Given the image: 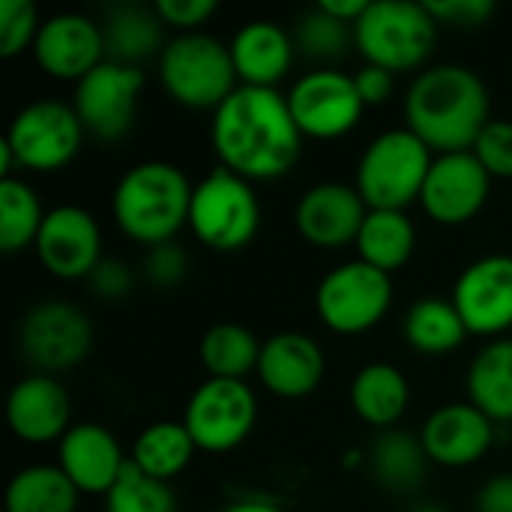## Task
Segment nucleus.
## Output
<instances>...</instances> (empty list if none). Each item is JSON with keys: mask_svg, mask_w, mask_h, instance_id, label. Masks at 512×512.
<instances>
[{"mask_svg": "<svg viewBox=\"0 0 512 512\" xmlns=\"http://www.w3.org/2000/svg\"><path fill=\"white\" fill-rule=\"evenodd\" d=\"M291 36H294L297 54H303L306 60L321 63V66H330V63L342 60L348 54V48H354V27L333 18L321 6L306 9L297 18Z\"/></svg>", "mask_w": 512, "mask_h": 512, "instance_id": "nucleus-34", "label": "nucleus"}, {"mask_svg": "<svg viewBox=\"0 0 512 512\" xmlns=\"http://www.w3.org/2000/svg\"><path fill=\"white\" fill-rule=\"evenodd\" d=\"M0 512H3V510H0Z\"/></svg>", "mask_w": 512, "mask_h": 512, "instance_id": "nucleus-47", "label": "nucleus"}, {"mask_svg": "<svg viewBox=\"0 0 512 512\" xmlns=\"http://www.w3.org/2000/svg\"><path fill=\"white\" fill-rule=\"evenodd\" d=\"M348 402L366 426L378 432L396 429L411 408V381L399 366L375 360L357 369V375L351 378Z\"/></svg>", "mask_w": 512, "mask_h": 512, "instance_id": "nucleus-24", "label": "nucleus"}, {"mask_svg": "<svg viewBox=\"0 0 512 512\" xmlns=\"http://www.w3.org/2000/svg\"><path fill=\"white\" fill-rule=\"evenodd\" d=\"M156 69L162 90L192 111H216L240 87L228 42L207 30L174 33Z\"/></svg>", "mask_w": 512, "mask_h": 512, "instance_id": "nucleus-6", "label": "nucleus"}, {"mask_svg": "<svg viewBox=\"0 0 512 512\" xmlns=\"http://www.w3.org/2000/svg\"><path fill=\"white\" fill-rule=\"evenodd\" d=\"M435 153L408 129H384L375 135L354 168V186L369 210H405L420 204Z\"/></svg>", "mask_w": 512, "mask_h": 512, "instance_id": "nucleus-7", "label": "nucleus"}, {"mask_svg": "<svg viewBox=\"0 0 512 512\" xmlns=\"http://www.w3.org/2000/svg\"><path fill=\"white\" fill-rule=\"evenodd\" d=\"M324 12H330L333 18H339V21H345V24H357L360 21V15L366 12V6H369V0H321L318 3Z\"/></svg>", "mask_w": 512, "mask_h": 512, "instance_id": "nucleus-44", "label": "nucleus"}, {"mask_svg": "<svg viewBox=\"0 0 512 512\" xmlns=\"http://www.w3.org/2000/svg\"><path fill=\"white\" fill-rule=\"evenodd\" d=\"M6 426L24 444H60L75 426L69 390L54 375L30 372L18 378L6 396Z\"/></svg>", "mask_w": 512, "mask_h": 512, "instance_id": "nucleus-19", "label": "nucleus"}, {"mask_svg": "<svg viewBox=\"0 0 512 512\" xmlns=\"http://www.w3.org/2000/svg\"><path fill=\"white\" fill-rule=\"evenodd\" d=\"M219 512H285L282 507L270 504V501H261V498H240V501H231L228 507H222Z\"/></svg>", "mask_w": 512, "mask_h": 512, "instance_id": "nucleus-45", "label": "nucleus"}, {"mask_svg": "<svg viewBox=\"0 0 512 512\" xmlns=\"http://www.w3.org/2000/svg\"><path fill=\"white\" fill-rule=\"evenodd\" d=\"M192 183L186 171L165 159L135 162L120 174L111 192L114 225L138 246L153 249L171 243L189 228Z\"/></svg>", "mask_w": 512, "mask_h": 512, "instance_id": "nucleus-3", "label": "nucleus"}, {"mask_svg": "<svg viewBox=\"0 0 512 512\" xmlns=\"http://www.w3.org/2000/svg\"><path fill=\"white\" fill-rule=\"evenodd\" d=\"M186 276H189V255H186V249H183L177 240L147 249V258H144V279H147L153 288L171 291V288L183 285Z\"/></svg>", "mask_w": 512, "mask_h": 512, "instance_id": "nucleus-38", "label": "nucleus"}, {"mask_svg": "<svg viewBox=\"0 0 512 512\" xmlns=\"http://www.w3.org/2000/svg\"><path fill=\"white\" fill-rule=\"evenodd\" d=\"M192 237L213 252L246 249L261 231V201L249 180L216 165L192 189Z\"/></svg>", "mask_w": 512, "mask_h": 512, "instance_id": "nucleus-8", "label": "nucleus"}, {"mask_svg": "<svg viewBox=\"0 0 512 512\" xmlns=\"http://www.w3.org/2000/svg\"><path fill=\"white\" fill-rule=\"evenodd\" d=\"M492 174L480 165L474 150L435 156L420 207L423 213L447 228L474 222L492 198Z\"/></svg>", "mask_w": 512, "mask_h": 512, "instance_id": "nucleus-16", "label": "nucleus"}, {"mask_svg": "<svg viewBox=\"0 0 512 512\" xmlns=\"http://www.w3.org/2000/svg\"><path fill=\"white\" fill-rule=\"evenodd\" d=\"M432 18L438 27H456V30H477L489 24L495 15V0H426Z\"/></svg>", "mask_w": 512, "mask_h": 512, "instance_id": "nucleus-39", "label": "nucleus"}, {"mask_svg": "<svg viewBox=\"0 0 512 512\" xmlns=\"http://www.w3.org/2000/svg\"><path fill=\"white\" fill-rule=\"evenodd\" d=\"M39 27L42 18L33 0H0V57L12 60L33 51Z\"/></svg>", "mask_w": 512, "mask_h": 512, "instance_id": "nucleus-36", "label": "nucleus"}, {"mask_svg": "<svg viewBox=\"0 0 512 512\" xmlns=\"http://www.w3.org/2000/svg\"><path fill=\"white\" fill-rule=\"evenodd\" d=\"M408 512H447L441 504H417V507H411Z\"/></svg>", "mask_w": 512, "mask_h": 512, "instance_id": "nucleus-46", "label": "nucleus"}, {"mask_svg": "<svg viewBox=\"0 0 512 512\" xmlns=\"http://www.w3.org/2000/svg\"><path fill=\"white\" fill-rule=\"evenodd\" d=\"M30 54L48 78L72 84L108 60L102 24L84 12H57L42 18Z\"/></svg>", "mask_w": 512, "mask_h": 512, "instance_id": "nucleus-18", "label": "nucleus"}, {"mask_svg": "<svg viewBox=\"0 0 512 512\" xmlns=\"http://www.w3.org/2000/svg\"><path fill=\"white\" fill-rule=\"evenodd\" d=\"M153 6L174 33H198L219 12L216 0H156Z\"/></svg>", "mask_w": 512, "mask_h": 512, "instance_id": "nucleus-41", "label": "nucleus"}, {"mask_svg": "<svg viewBox=\"0 0 512 512\" xmlns=\"http://www.w3.org/2000/svg\"><path fill=\"white\" fill-rule=\"evenodd\" d=\"M195 453L198 447L186 432L183 420H156L135 435L129 462L147 477L171 483L192 465Z\"/></svg>", "mask_w": 512, "mask_h": 512, "instance_id": "nucleus-30", "label": "nucleus"}, {"mask_svg": "<svg viewBox=\"0 0 512 512\" xmlns=\"http://www.w3.org/2000/svg\"><path fill=\"white\" fill-rule=\"evenodd\" d=\"M210 144L222 168L249 183H267L294 171L303 150V132L297 129L282 90L240 84L213 111Z\"/></svg>", "mask_w": 512, "mask_h": 512, "instance_id": "nucleus-1", "label": "nucleus"}, {"mask_svg": "<svg viewBox=\"0 0 512 512\" xmlns=\"http://www.w3.org/2000/svg\"><path fill=\"white\" fill-rule=\"evenodd\" d=\"M285 99L303 138L315 141H333L348 135L366 111L354 75L336 66H318L312 72H303L291 84Z\"/></svg>", "mask_w": 512, "mask_h": 512, "instance_id": "nucleus-13", "label": "nucleus"}, {"mask_svg": "<svg viewBox=\"0 0 512 512\" xmlns=\"http://www.w3.org/2000/svg\"><path fill=\"white\" fill-rule=\"evenodd\" d=\"M366 216L369 204L354 183L321 180L297 198L294 228L309 246L333 252L357 243Z\"/></svg>", "mask_w": 512, "mask_h": 512, "instance_id": "nucleus-17", "label": "nucleus"}, {"mask_svg": "<svg viewBox=\"0 0 512 512\" xmlns=\"http://www.w3.org/2000/svg\"><path fill=\"white\" fill-rule=\"evenodd\" d=\"M81 492L57 465H27L3 489V512H78Z\"/></svg>", "mask_w": 512, "mask_h": 512, "instance_id": "nucleus-31", "label": "nucleus"}, {"mask_svg": "<svg viewBox=\"0 0 512 512\" xmlns=\"http://www.w3.org/2000/svg\"><path fill=\"white\" fill-rule=\"evenodd\" d=\"M354 84H357V93H360V99H363L366 108L384 105L396 93V75L387 72V69H381V66H375V63H363L354 72Z\"/></svg>", "mask_w": 512, "mask_h": 512, "instance_id": "nucleus-42", "label": "nucleus"}, {"mask_svg": "<svg viewBox=\"0 0 512 512\" xmlns=\"http://www.w3.org/2000/svg\"><path fill=\"white\" fill-rule=\"evenodd\" d=\"M474 156L492 180H512V120L492 117L474 144Z\"/></svg>", "mask_w": 512, "mask_h": 512, "instance_id": "nucleus-37", "label": "nucleus"}, {"mask_svg": "<svg viewBox=\"0 0 512 512\" xmlns=\"http://www.w3.org/2000/svg\"><path fill=\"white\" fill-rule=\"evenodd\" d=\"M144 69L105 60L90 75L75 84L72 108L84 126V132L102 144L123 141L138 114L141 90H144Z\"/></svg>", "mask_w": 512, "mask_h": 512, "instance_id": "nucleus-12", "label": "nucleus"}, {"mask_svg": "<svg viewBox=\"0 0 512 512\" xmlns=\"http://www.w3.org/2000/svg\"><path fill=\"white\" fill-rule=\"evenodd\" d=\"M438 21L426 3L417 0H369L366 12L354 24V48L363 63H375L393 75L426 69L435 42Z\"/></svg>", "mask_w": 512, "mask_h": 512, "instance_id": "nucleus-5", "label": "nucleus"}, {"mask_svg": "<svg viewBox=\"0 0 512 512\" xmlns=\"http://www.w3.org/2000/svg\"><path fill=\"white\" fill-rule=\"evenodd\" d=\"M105 512H177V495L171 483L153 480L129 462L105 495Z\"/></svg>", "mask_w": 512, "mask_h": 512, "instance_id": "nucleus-35", "label": "nucleus"}, {"mask_svg": "<svg viewBox=\"0 0 512 512\" xmlns=\"http://www.w3.org/2000/svg\"><path fill=\"white\" fill-rule=\"evenodd\" d=\"M468 402H474L495 426L512 423V336L489 339L465 375Z\"/></svg>", "mask_w": 512, "mask_h": 512, "instance_id": "nucleus-27", "label": "nucleus"}, {"mask_svg": "<svg viewBox=\"0 0 512 512\" xmlns=\"http://www.w3.org/2000/svg\"><path fill=\"white\" fill-rule=\"evenodd\" d=\"M354 249L360 261L393 276L414 258L417 225L405 210H369Z\"/></svg>", "mask_w": 512, "mask_h": 512, "instance_id": "nucleus-29", "label": "nucleus"}, {"mask_svg": "<svg viewBox=\"0 0 512 512\" xmlns=\"http://www.w3.org/2000/svg\"><path fill=\"white\" fill-rule=\"evenodd\" d=\"M231 60L240 84L246 87H276L291 72L297 45L288 27L270 18L246 21L228 42Z\"/></svg>", "mask_w": 512, "mask_h": 512, "instance_id": "nucleus-23", "label": "nucleus"}, {"mask_svg": "<svg viewBox=\"0 0 512 512\" xmlns=\"http://www.w3.org/2000/svg\"><path fill=\"white\" fill-rule=\"evenodd\" d=\"M126 465L129 453L123 450L117 435L93 420L75 423L57 444V468L75 483L81 495L105 498Z\"/></svg>", "mask_w": 512, "mask_h": 512, "instance_id": "nucleus-22", "label": "nucleus"}, {"mask_svg": "<svg viewBox=\"0 0 512 512\" xmlns=\"http://www.w3.org/2000/svg\"><path fill=\"white\" fill-rule=\"evenodd\" d=\"M393 306V276L366 261H345L324 273L315 288L321 324L339 336H363L384 321Z\"/></svg>", "mask_w": 512, "mask_h": 512, "instance_id": "nucleus-10", "label": "nucleus"}, {"mask_svg": "<svg viewBox=\"0 0 512 512\" xmlns=\"http://www.w3.org/2000/svg\"><path fill=\"white\" fill-rule=\"evenodd\" d=\"M87 288L102 303H117V300H126L135 291V273H132V267L126 261L105 255L96 264V270L87 276Z\"/></svg>", "mask_w": 512, "mask_h": 512, "instance_id": "nucleus-40", "label": "nucleus"}, {"mask_svg": "<svg viewBox=\"0 0 512 512\" xmlns=\"http://www.w3.org/2000/svg\"><path fill=\"white\" fill-rule=\"evenodd\" d=\"M255 375L279 399H306L324 384L327 357L309 333L279 330L264 339Z\"/></svg>", "mask_w": 512, "mask_h": 512, "instance_id": "nucleus-21", "label": "nucleus"}, {"mask_svg": "<svg viewBox=\"0 0 512 512\" xmlns=\"http://www.w3.org/2000/svg\"><path fill=\"white\" fill-rule=\"evenodd\" d=\"M474 510L477 512H512V471L489 477L477 498H474Z\"/></svg>", "mask_w": 512, "mask_h": 512, "instance_id": "nucleus-43", "label": "nucleus"}, {"mask_svg": "<svg viewBox=\"0 0 512 512\" xmlns=\"http://www.w3.org/2000/svg\"><path fill=\"white\" fill-rule=\"evenodd\" d=\"M102 36H105V54L114 63L141 66L144 60L156 57L168 45V27L159 18L156 6L144 3H117L102 15Z\"/></svg>", "mask_w": 512, "mask_h": 512, "instance_id": "nucleus-25", "label": "nucleus"}, {"mask_svg": "<svg viewBox=\"0 0 512 512\" xmlns=\"http://www.w3.org/2000/svg\"><path fill=\"white\" fill-rule=\"evenodd\" d=\"M471 336L504 339L512 330V255L492 252L471 261L450 294Z\"/></svg>", "mask_w": 512, "mask_h": 512, "instance_id": "nucleus-15", "label": "nucleus"}, {"mask_svg": "<svg viewBox=\"0 0 512 512\" xmlns=\"http://www.w3.org/2000/svg\"><path fill=\"white\" fill-rule=\"evenodd\" d=\"M405 342L423 357H444L465 345L471 336L450 297H420L402 318Z\"/></svg>", "mask_w": 512, "mask_h": 512, "instance_id": "nucleus-28", "label": "nucleus"}, {"mask_svg": "<svg viewBox=\"0 0 512 512\" xmlns=\"http://www.w3.org/2000/svg\"><path fill=\"white\" fill-rule=\"evenodd\" d=\"M180 420L198 453L222 456L246 444L255 432L258 396L246 381L207 378L192 390Z\"/></svg>", "mask_w": 512, "mask_h": 512, "instance_id": "nucleus-11", "label": "nucleus"}, {"mask_svg": "<svg viewBox=\"0 0 512 512\" xmlns=\"http://www.w3.org/2000/svg\"><path fill=\"white\" fill-rule=\"evenodd\" d=\"M405 126L435 153L474 150L492 120V96L465 63H435L414 75L402 102Z\"/></svg>", "mask_w": 512, "mask_h": 512, "instance_id": "nucleus-2", "label": "nucleus"}, {"mask_svg": "<svg viewBox=\"0 0 512 512\" xmlns=\"http://www.w3.org/2000/svg\"><path fill=\"white\" fill-rule=\"evenodd\" d=\"M84 126L72 102L36 99L27 102L9 123L0 141V177H15V171L54 174L63 171L84 147Z\"/></svg>", "mask_w": 512, "mask_h": 512, "instance_id": "nucleus-4", "label": "nucleus"}, {"mask_svg": "<svg viewBox=\"0 0 512 512\" xmlns=\"http://www.w3.org/2000/svg\"><path fill=\"white\" fill-rule=\"evenodd\" d=\"M93 342L96 330L90 315L78 303L60 297L27 306L15 330L18 354L24 357L30 372L54 378L78 369L90 357Z\"/></svg>", "mask_w": 512, "mask_h": 512, "instance_id": "nucleus-9", "label": "nucleus"}, {"mask_svg": "<svg viewBox=\"0 0 512 512\" xmlns=\"http://www.w3.org/2000/svg\"><path fill=\"white\" fill-rule=\"evenodd\" d=\"M258 336L237 324V321H219L204 330L198 342V357L207 372V378H225V381H246L258 369L261 357Z\"/></svg>", "mask_w": 512, "mask_h": 512, "instance_id": "nucleus-32", "label": "nucleus"}, {"mask_svg": "<svg viewBox=\"0 0 512 512\" xmlns=\"http://www.w3.org/2000/svg\"><path fill=\"white\" fill-rule=\"evenodd\" d=\"M420 441L432 465L471 468L489 456L495 444V423L468 399L444 402L423 420Z\"/></svg>", "mask_w": 512, "mask_h": 512, "instance_id": "nucleus-20", "label": "nucleus"}, {"mask_svg": "<svg viewBox=\"0 0 512 512\" xmlns=\"http://www.w3.org/2000/svg\"><path fill=\"white\" fill-rule=\"evenodd\" d=\"M36 261L45 273L63 282H87L102 252V228L96 216L81 204H57L45 213L39 237L33 243Z\"/></svg>", "mask_w": 512, "mask_h": 512, "instance_id": "nucleus-14", "label": "nucleus"}, {"mask_svg": "<svg viewBox=\"0 0 512 512\" xmlns=\"http://www.w3.org/2000/svg\"><path fill=\"white\" fill-rule=\"evenodd\" d=\"M429 453L420 441V432H408L402 426L384 429L369 444V474L372 480L393 492V495H411L423 486L429 474Z\"/></svg>", "mask_w": 512, "mask_h": 512, "instance_id": "nucleus-26", "label": "nucleus"}, {"mask_svg": "<svg viewBox=\"0 0 512 512\" xmlns=\"http://www.w3.org/2000/svg\"><path fill=\"white\" fill-rule=\"evenodd\" d=\"M42 201L24 177H0V249L6 255L33 249L45 222Z\"/></svg>", "mask_w": 512, "mask_h": 512, "instance_id": "nucleus-33", "label": "nucleus"}]
</instances>
